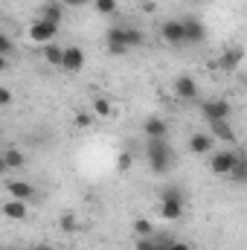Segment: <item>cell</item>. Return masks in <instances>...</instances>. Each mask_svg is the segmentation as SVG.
<instances>
[{"instance_id":"obj_6","label":"cell","mask_w":247,"mask_h":250,"mask_svg":"<svg viewBox=\"0 0 247 250\" xmlns=\"http://www.w3.org/2000/svg\"><path fill=\"white\" fill-rule=\"evenodd\" d=\"M108 44H120V47H140L143 44V32L131 29V26H114L108 29Z\"/></svg>"},{"instance_id":"obj_1","label":"cell","mask_w":247,"mask_h":250,"mask_svg":"<svg viewBox=\"0 0 247 250\" xmlns=\"http://www.w3.org/2000/svg\"><path fill=\"white\" fill-rule=\"evenodd\" d=\"M145 160L151 166L154 175H166L175 163V151H172V143L169 140H148L145 146Z\"/></svg>"},{"instance_id":"obj_5","label":"cell","mask_w":247,"mask_h":250,"mask_svg":"<svg viewBox=\"0 0 247 250\" xmlns=\"http://www.w3.org/2000/svg\"><path fill=\"white\" fill-rule=\"evenodd\" d=\"M201 117L206 123H218V120H230L233 117V105L227 99H206L201 102Z\"/></svg>"},{"instance_id":"obj_21","label":"cell","mask_w":247,"mask_h":250,"mask_svg":"<svg viewBox=\"0 0 247 250\" xmlns=\"http://www.w3.org/2000/svg\"><path fill=\"white\" fill-rule=\"evenodd\" d=\"M93 114H96V117H111V114H114V105H111V99H105V96H96V99H93Z\"/></svg>"},{"instance_id":"obj_25","label":"cell","mask_w":247,"mask_h":250,"mask_svg":"<svg viewBox=\"0 0 247 250\" xmlns=\"http://www.w3.org/2000/svg\"><path fill=\"white\" fill-rule=\"evenodd\" d=\"M59 227H62L64 233H73V230H76V218H73L70 212H64L62 218H59Z\"/></svg>"},{"instance_id":"obj_28","label":"cell","mask_w":247,"mask_h":250,"mask_svg":"<svg viewBox=\"0 0 247 250\" xmlns=\"http://www.w3.org/2000/svg\"><path fill=\"white\" fill-rule=\"evenodd\" d=\"M0 105H12V90H9L6 84L0 87Z\"/></svg>"},{"instance_id":"obj_20","label":"cell","mask_w":247,"mask_h":250,"mask_svg":"<svg viewBox=\"0 0 247 250\" xmlns=\"http://www.w3.org/2000/svg\"><path fill=\"white\" fill-rule=\"evenodd\" d=\"M230 181H233V184H247V157H245V154H242V157H239V163L233 166Z\"/></svg>"},{"instance_id":"obj_13","label":"cell","mask_w":247,"mask_h":250,"mask_svg":"<svg viewBox=\"0 0 247 250\" xmlns=\"http://www.w3.org/2000/svg\"><path fill=\"white\" fill-rule=\"evenodd\" d=\"M82 67H84V50H82V47H64L62 70H67V73H79Z\"/></svg>"},{"instance_id":"obj_9","label":"cell","mask_w":247,"mask_h":250,"mask_svg":"<svg viewBox=\"0 0 247 250\" xmlns=\"http://www.w3.org/2000/svg\"><path fill=\"white\" fill-rule=\"evenodd\" d=\"M209 134L215 137V143H224V146H236V143H239V137H236V128L230 125V120L209 123Z\"/></svg>"},{"instance_id":"obj_12","label":"cell","mask_w":247,"mask_h":250,"mask_svg":"<svg viewBox=\"0 0 247 250\" xmlns=\"http://www.w3.org/2000/svg\"><path fill=\"white\" fill-rule=\"evenodd\" d=\"M143 131H145L148 140H169V123L163 117H148L145 125H143Z\"/></svg>"},{"instance_id":"obj_8","label":"cell","mask_w":247,"mask_h":250,"mask_svg":"<svg viewBox=\"0 0 247 250\" xmlns=\"http://www.w3.org/2000/svg\"><path fill=\"white\" fill-rule=\"evenodd\" d=\"M172 87H175V96H178L181 102H195V99H198V82H195L192 76H186V73L175 79Z\"/></svg>"},{"instance_id":"obj_18","label":"cell","mask_w":247,"mask_h":250,"mask_svg":"<svg viewBox=\"0 0 247 250\" xmlns=\"http://www.w3.org/2000/svg\"><path fill=\"white\" fill-rule=\"evenodd\" d=\"M242 59H245V50H242V47H233V50H227V53L221 56L218 64H221L224 70H236V67L242 64Z\"/></svg>"},{"instance_id":"obj_22","label":"cell","mask_w":247,"mask_h":250,"mask_svg":"<svg viewBox=\"0 0 247 250\" xmlns=\"http://www.w3.org/2000/svg\"><path fill=\"white\" fill-rule=\"evenodd\" d=\"M93 9L99 12V15H117V9H120V3L117 0H93Z\"/></svg>"},{"instance_id":"obj_11","label":"cell","mask_w":247,"mask_h":250,"mask_svg":"<svg viewBox=\"0 0 247 250\" xmlns=\"http://www.w3.org/2000/svg\"><path fill=\"white\" fill-rule=\"evenodd\" d=\"M212 148H215V137H212V134L198 131V134L189 137V151H192V154L204 157V154H212Z\"/></svg>"},{"instance_id":"obj_29","label":"cell","mask_w":247,"mask_h":250,"mask_svg":"<svg viewBox=\"0 0 247 250\" xmlns=\"http://www.w3.org/2000/svg\"><path fill=\"white\" fill-rule=\"evenodd\" d=\"M169 250H192V245H186V242H169Z\"/></svg>"},{"instance_id":"obj_2","label":"cell","mask_w":247,"mask_h":250,"mask_svg":"<svg viewBox=\"0 0 247 250\" xmlns=\"http://www.w3.org/2000/svg\"><path fill=\"white\" fill-rule=\"evenodd\" d=\"M184 209H186V198L178 187H169L160 192V215L166 221H181L184 218Z\"/></svg>"},{"instance_id":"obj_24","label":"cell","mask_w":247,"mask_h":250,"mask_svg":"<svg viewBox=\"0 0 247 250\" xmlns=\"http://www.w3.org/2000/svg\"><path fill=\"white\" fill-rule=\"evenodd\" d=\"M12 53H15V44H12V38L3 32V35H0V56H3V59H9Z\"/></svg>"},{"instance_id":"obj_10","label":"cell","mask_w":247,"mask_h":250,"mask_svg":"<svg viewBox=\"0 0 247 250\" xmlns=\"http://www.w3.org/2000/svg\"><path fill=\"white\" fill-rule=\"evenodd\" d=\"M184 32H186V44H204L206 41V26H204V21H198V18H184Z\"/></svg>"},{"instance_id":"obj_23","label":"cell","mask_w":247,"mask_h":250,"mask_svg":"<svg viewBox=\"0 0 247 250\" xmlns=\"http://www.w3.org/2000/svg\"><path fill=\"white\" fill-rule=\"evenodd\" d=\"M134 233H137L140 239H151L154 227H151V221H148V218H137V221H134Z\"/></svg>"},{"instance_id":"obj_19","label":"cell","mask_w":247,"mask_h":250,"mask_svg":"<svg viewBox=\"0 0 247 250\" xmlns=\"http://www.w3.org/2000/svg\"><path fill=\"white\" fill-rule=\"evenodd\" d=\"M44 59H47V64H53V67H62L64 64V50L59 47V44H47V47H44Z\"/></svg>"},{"instance_id":"obj_14","label":"cell","mask_w":247,"mask_h":250,"mask_svg":"<svg viewBox=\"0 0 247 250\" xmlns=\"http://www.w3.org/2000/svg\"><path fill=\"white\" fill-rule=\"evenodd\" d=\"M3 215L12 218V221H26V218H29V207H26V201L9 198V201L3 204Z\"/></svg>"},{"instance_id":"obj_32","label":"cell","mask_w":247,"mask_h":250,"mask_svg":"<svg viewBox=\"0 0 247 250\" xmlns=\"http://www.w3.org/2000/svg\"><path fill=\"white\" fill-rule=\"evenodd\" d=\"M9 250H23V248H9Z\"/></svg>"},{"instance_id":"obj_16","label":"cell","mask_w":247,"mask_h":250,"mask_svg":"<svg viewBox=\"0 0 247 250\" xmlns=\"http://www.w3.org/2000/svg\"><path fill=\"white\" fill-rule=\"evenodd\" d=\"M23 163H26V157H23V151L21 148H3V157H0V166L6 169V172H12V169H23Z\"/></svg>"},{"instance_id":"obj_3","label":"cell","mask_w":247,"mask_h":250,"mask_svg":"<svg viewBox=\"0 0 247 250\" xmlns=\"http://www.w3.org/2000/svg\"><path fill=\"white\" fill-rule=\"evenodd\" d=\"M239 151L236 148H221V151H212L209 154V172L215 175V178H230V172H233V166L239 163Z\"/></svg>"},{"instance_id":"obj_26","label":"cell","mask_w":247,"mask_h":250,"mask_svg":"<svg viewBox=\"0 0 247 250\" xmlns=\"http://www.w3.org/2000/svg\"><path fill=\"white\" fill-rule=\"evenodd\" d=\"M128 169H131V154L123 151V154L117 157V172H128Z\"/></svg>"},{"instance_id":"obj_15","label":"cell","mask_w":247,"mask_h":250,"mask_svg":"<svg viewBox=\"0 0 247 250\" xmlns=\"http://www.w3.org/2000/svg\"><path fill=\"white\" fill-rule=\"evenodd\" d=\"M6 192H9L12 198H18V201H32V198L38 195L35 187L26 184V181H9V184H6Z\"/></svg>"},{"instance_id":"obj_27","label":"cell","mask_w":247,"mask_h":250,"mask_svg":"<svg viewBox=\"0 0 247 250\" xmlns=\"http://www.w3.org/2000/svg\"><path fill=\"white\" fill-rule=\"evenodd\" d=\"M90 123H93V117H90V114H76V125H79V128H87Z\"/></svg>"},{"instance_id":"obj_7","label":"cell","mask_w":247,"mask_h":250,"mask_svg":"<svg viewBox=\"0 0 247 250\" xmlns=\"http://www.w3.org/2000/svg\"><path fill=\"white\" fill-rule=\"evenodd\" d=\"M160 35H163V41H166V44H172V47H184V44H186L184 21H163Z\"/></svg>"},{"instance_id":"obj_31","label":"cell","mask_w":247,"mask_h":250,"mask_svg":"<svg viewBox=\"0 0 247 250\" xmlns=\"http://www.w3.org/2000/svg\"><path fill=\"white\" fill-rule=\"evenodd\" d=\"M32 250H56V248H53V245H35Z\"/></svg>"},{"instance_id":"obj_17","label":"cell","mask_w":247,"mask_h":250,"mask_svg":"<svg viewBox=\"0 0 247 250\" xmlns=\"http://www.w3.org/2000/svg\"><path fill=\"white\" fill-rule=\"evenodd\" d=\"M41 18H44V21H53V23H59V26H62L64 3H59V0H47V3L41 6Z\"/></svg>"},{"instance_id":"obj_4","label":"cell","mask_w":247,"mask_h":250,"mask_svg":"<svg viewBox=\"0 0 247 250\" xmlns=\"http://www.w3.org/2000/svg\"><path fill=\"white\" fill-rule=\"evenodd\" d=\"M29 41H35V44H41V47H47V44H56V35H59V23H53V21H44V18H38L32 26H29Z\"/></svg>"},{"instance_id":"obj_30","label":"cell","mask_w":247,"mask_h":250,"mask_svg":"<svg viewBox=\"0 0 247 250\" xmlns=\"http://www.w3.org/2000/svg\"><path fill=\"white\" fill-rule=\"evenodd\" d=\"M64 6H73V9H76V6H84V3H90V0H62Z\"/></svg>"}]
</instances>
